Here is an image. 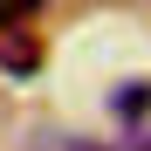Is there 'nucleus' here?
Returning a JSON list of instances; mask_svg holds the SVG:
<instances>
[{
	"mask_svg": "<svg viewBox=\"0 0 151 151\" xmlns=\"http://www.w3.org/2000/svg\"><path fill=\"white\" fill-rule=\"evenodd\" d=\"M0 62H7V69H21V76H28V69L41 62V48H35L28 35H21V28H7V35H0Z\"/></svg>",
	"mask_w": 151,
	"mask_h": 151,
	"instance_id": "obj_1",
	"label": "nucleus"
},
{
	"mask_svg": "<svg viewBox=\"0 0 151 151\" xmlns=\"http://www.w3.org/2000/svg\"><path fill=\"white\" fill-rule=\"evenodd\" d=\"M35 14H41V0H0V35L7 28H28Z\"/></svg>",
	"mask_w": 151,
	"mask_h": 151,
	"instance_id": "obj_2",
	"label": "nucleus"
},
{
	"mask_svg": "<svg viewBox=\"0 0 151 151\" xmlns=\"http://www.w3.org/2000/svg\"><path fill=\"white\" fill-rule=\"evenodd\" d=\"M83 151H89V144H83Z\"/></svg>",
	"mask_w": 151,
	"mask_h": 151,
	"instance_id": "obj_3",
	"label": "nucleus"
}]
</instances>
